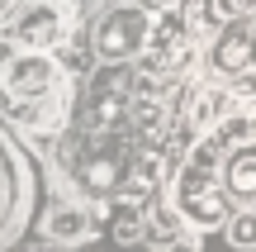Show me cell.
Instances as JSON below:
<instances>
[{
    "label": "cell",
    "instance_id": "6da1fadb",
    "mask_svg": "<svg viewBox=\"0 0 256 252\" xmlns=\"http://www.w3.org/2000/svg\"><path fill=\"white\" fill-rule=\"evenodd\" d=\"M66 24H72V15L62 0H19L5 15V38L14 48H43L48 53L66 38Z\"/></svg>",
    "mask_w": 256,
    "mask_h": 252
},
{
    "label": "cell",
    "instance_id": "7a4b0ae2",
    "mask_svg": "<svg viewBox=\"0 0 256 252\" xmlns=\"http://www.w3.org/2000/svg\"><path fill=\"white\" fill-rule=\"evenodd\" d=\"M0 86H5L10 100H48L57 86V67L43 48H19L0 72Z\"/></svg>",
    "mask_w": 256,
    "mask_h": 252
},
{
    "label": "cell",
    "instance_id": "3957f363",
    "mask_svg": "<svg viewBox=\"0 0 256 252\" xmlns=\"http://www.w3.org/2000/svg\"><path fill=\"white\" fill-rule=\"evenodd\" d=\"M147 34H152V24H147L142 10H110V15L95 24V53H100L104 62L138 57L147 48Z\"/></svg>",
    "mask_w": 256,
    "mask_h": 252
},
{
    "label": "cell",
    "instance_id": "277c9868",
    "mask_svg": "<svg viewBox=\"0 0 256 252\" xmlns=\"http://www.w3.org/2000/svg\"><path fill=\"white\" fill-rule=\"evenodd\" d=\"M180 214L194 219V224H218V219H228L223 195L214 190V176H209V152H200V157L185 167V176H180Z\"/></svg>",
    "mask_w": 256,
    "mask_h": 252
},
{
    "label": "cell",
    "instance_id": "5b68a950",
    "mask_svg": "<svg viewBox=\"0 0 256 252\" xmlns=\"http://www.w3.org/2000/svg\"><path fill=\"white\" fill-rule=\"evenodd\" d=\"M256 67V29L247 24H232L214 38V72L223 76H242Z\"/></svg>",
    "mask_w": 256,
    "mask_h": 252
},
{
    "label": "cell",
    "instance_id": "8992f818",
    "mask_svg": "<svg viewBox=\"0 0 256 252\" xmlns=\"http://www.w3.org/2000/svg\"><path fill=\"white\" fill-rule=\"evenodd\" d=\"M76 181H81L86 190H95V195H110V190H119V181H124V162L119 157H86L81 162V171H76Z\"/></svg>",
    "mask_w": 256,
    "mask_h": 252
},
{
    "label": "cell",
    "instance_id": "52a82bcc",
    "mask_svg": "<svg viewBox=\"0 0 256 252\" xmlns=\"http://www.w3.org/2000/svg\"><path fill=\"white\" fill-rule=\"evenodd\" d=\"M228 190L238 200H256V152H238L228 162Z\"/></svg>",
    "mask_w": 256,
    "mask_h": 252
},
{
    "label": "cell",
    "instance_id": "ba28073f",
    "mask_svg": "<svg viewBox=\"0 0 256 252\" xmlns=\"http://www.w3.org/2000/svg\"><path fill=\"white\" fill-rule=\"evenodd\" d=\"M48 233H52V238H66V243H76V238L90 233V224H86V214H81L76 205H62V209H52V219H48Z\"/></svg>",
    "mask_w": 256,
    "mask_h": 252
},
{
    "label": "cell",
    "instance_id": "9c48e42d",
    "mask_svg": "<svg viewBox=\"0 0 256 252\" xmlns=\"http://www.w3.org/2000/svg\"><path fill=\"white\" fill-rule=\"evenodd\" d=\"M228 243L232 247H256V209H247V214H228Z\"/></svg>",
    "mask_w": 256,
    "mask_h": 252
},
{
    "label": "cell",
    "instance_id": "30bf717a",
    "mask_svg": "<svg viewBox=\"0 0 256 252\" xmlns=\"http://www.w3.org/2000/svg\"><path fill=\"white\" fill-rule=\"evenodd\" d=\"M119 119V81L104 86V95L95 91V124H114Z\"/></svg>",
    "mask_w": 256,
    "mask_h": 252
},
{
    "label": "cell",
    "instance_id": "8fae6325",
    "mask_svg": "<svg viewBox=\"0 0 256 252\" xmlns=\"http://www.w3.org/2000/svg\"><path fill=\"white\" fill-rule=\"evenodd\" d=\"M218 110H223V95H214V91H204L200 100H194V124H209V119H218Z\"/></svg>",
    "mask_w": 256,
    "mask_h": 252
},
{
    "label": "cell",
    "instance_id": "7c38bea8",
    "mask_svg": "<svg viewBox=\"0 0 256 252\" xmlns=\"http://www.w3.org/2000/svg\"><path fill=\"white\" fill-rule=\"evenodd\" d=\"M223 19H242V15H256V0H214Z\"/></svg>",
    "mask_w": 256,
    "mask_h": 252
},
{
    "label": "cell",
    "instance_id": "4fadbf2b",
    "mask_svg": "<svg viewBox=\"0 0 256 252\" xmlns=\"http://www.w3.org/2000/svg\"><path fill=\"white\" fill-rule=\"evenodd\" d=\"M138 228H142V224H138V214H133V209H124V214H119V224H114V238H119V243H133V238H138Z\"/></svg>",
    "mask_w": 256,
    "mask_h": 252
}]
</instances>
